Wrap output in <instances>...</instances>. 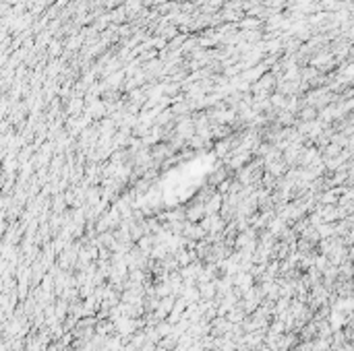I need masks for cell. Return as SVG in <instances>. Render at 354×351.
Returning <instances> with one entry per match:
<instances>
[]
</instances>
